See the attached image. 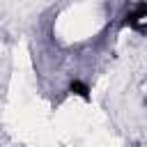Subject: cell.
<instances>
[{
    "label": "cell",
    "mask_w": 147,
    "mask_h": 147,
    "mask_svg": "<svg viewBox=\"0 0 147 147\" xmlns=\"http://www.w3.org/2000/svg\"><path fill=\"white\" fill-rule=\"evenodd\" d=\"M124 25L136 30L138 34H147V0L138 2L126 16H124Z\"/></svg>",
    "instance_id": "1"
},
{
    "label": "cell",
    "mask_w": 147,
    "mask_h": 147,
    "mask_svg": "<svg viewBox=\"0 0 147 147\" xmlns=\"http://www.w3.org/2000/svg\"><path fill=\"white\" fill-rule=\"evenodd\" d=\"M69 92H71L74 96H80L83 101H90V99H92V94H90V85H87L85 80H80V78H74V80L69 83Z\"/></svg>",
    "instance_id": "2"
},
{
    "label": "cell",
    "mask_w": 147,
    "mask_h": 147,
    "mask_svg": "<svg viewBox=\"0 0 147 147\" xmlns=\"http://www.w3.org/2000/svg\"><path fill=\"white\" fill-rule=\"evenodd\" d=\"M145 108H147V99H145Z\"/></svg>",
    "instance_id": "3"
}]
</instances>
